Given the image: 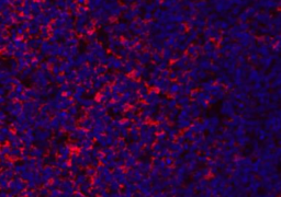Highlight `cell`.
<instances>
[{
	"label": "cell",
	"instance_id": "obj_1",
	"mask_svg": "<svg viewBox=\"0 0 281 197\" xmlns=\"http://www.w3.org/2000/svg\"><path fill=\"white\" fill-rule=\"evenodd\" d=\"M180 90H181L180 86H179V84H176V83H173V84H171V86L169 87V92L173 94L180 92Z\"/></svg>",
	"mask_w": 281,
	"mask_h": 197
}]
</instances>
